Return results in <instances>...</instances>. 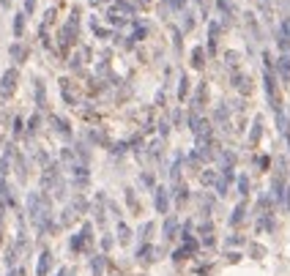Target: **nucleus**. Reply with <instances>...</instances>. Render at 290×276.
<instances>
[{"label": "nucleus", "mask_w": 290, "mask_h": 276, "mask_svg": "<svg viewBox=\"0 0 290 276\" xmlns=\"http://www.w3.org/2000/svg\"><path fill=\"white\" fill-rule=\"evenodd\" d=\"M16 77H19V74H16V69H8L6 74H3V79H0V96H3V99H8V96L14 93Z\"/></svg>", "instance_id": "1"}, {"label": "nucleus", "mask_w": 290, "mask_h": 276, "mask_svg": "<svg viewBox=\"0 0 290 276\" xmlns=\"http://www.w3.org/2000/svg\"><path fill=\"white\" fill-rule=\"evenodd\" d=\"M49 262H52V254L49 252H41V257H38V276H47V271H49Z\"/></svg>", "instance_id": "2"}, {"label": "nucleus", "mask_w": 290, "mask_h": 276, "mask_svg": "<svg viewBox=\"0 0 290 276\" xmlns=\"http://www.w3.org/2000/svg\"><path fill=\"white\" fill-rule=\"evenodd\" d=\"M156 211H159V214H164V211H167V197H164V192H161V189H159V194H156Z\"/></svg>", "instance_id": "3"}, {"label": "nucleus", "mask_w": 290, "mask_h": 276, "mask_svg": "<svg viewBox=\"0 0 290 276\" xmlns=\"http://www.w3.org/2000/svg\"><path fill=\"white\" fill-rule=\"evenodd\" d=\"M22 31H25V14H16V19H14V33H16V36H22Z\"/></svg>", "instance_id": "4"}, {"label": "nucleus", "mask_w": 290, "mask_h": 276, "mask_svg": "<svg viewBox=\"0 0 290 276\" xmlns=\"http://www.w3.org/2000/svg\"><path fill=\"white\" fill-rule=\"evenodd\" d=\"M52 121H55V129H58V131L69 134V123H66V121H61V118H52Z\"/></svg>", "instance_id": "5"}, {"label": "nucleus", "mask_w": 290, "mask_h": 276, "mask_svg": "<svg viewBox=\"0 0 290 276\" xmlns=\"http://www.w3.org/2000/svg\"><path fill=\"white\" fill-rule=\"evenodd\" d=\"M11 58H16V61H19V58H25V49H22V46H11Z\"/></svg>", "instance_id": "6"}, {"label": "nucleus", "mask_w": 290, "mask_h": 276, "mask_svg": "<svg viewBox=\"0 0 290 276\" xmlns=\"http://www.w3.org/2000/svg\"><path fill=\"white\" fill-rule=\"evenodd\" d=\"M118 232H121V241L126 244V241H129V230H126V224H121V227H118Z\"/></svg>", "instance_id": "7"}, {"label": "nucleus", "mask_w": 290, "mask_h": 276, "mask_svg": "<svg viewBox=\"0 0 290 276\" xmlns=\"http://www.w3.org/2000/svg\"><path fill=\"white\" fill-rule=\"evenodd\" d=\"M93 274L101 276V257H99V260H93Z\"/></svg>", "instance_id": "8"}, {"label": "nucleus", "mask_w": 290, "mask_h": 276, "mask_svg": "<svg viewBox=\"0 0 290 276\" xmlns=\"http://www.w3.org/2000/svg\"><path fill=\"white\" fill-rule=\"evenodd\" d=\"M33 8H36V0H25V11L28 14H33Z\"/></svg>", "instance_id": "9"}, {"label": "nucleus", "mask_w": 290, "mask_h": 276, "mask_svg": "<svg viewBox=\"0 0 290 276\" xmlns=\"http://www.w3.org/2000/svg\"><path fill=\"white\" fill-rule=\"evenodd\" d=\"M0 3H3V6H6V8H8V6H11V0H0Z\"/></svg>", "instance_id": "10"}]
</instances>
